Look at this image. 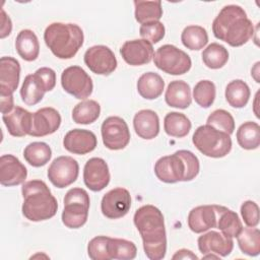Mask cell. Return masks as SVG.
<instances>
[{
  "label": "cell",
  "instance_id": "6da1fadb",
  "mask_svg": "<svg viewBox=\"0 0 260 260\" xmlns=\"http://www.w3.org/2000/svg\"><path fill=\"white\" fill-rule=\"evenodd\" d=\"M133 221L142 238L146 257L150 260L162 259L167 252V235L161 211L153 205H143L135 211Z\"/></svg>",
  "mask_w": 260,
  "mask_h": 260
},
{
  "label": "cell",
  "instance_id": "7a4b0ae2",
  "mask_svg": "<svg viewBox=\"0 0 260 260\" xmlns=\"http://www.w3.org/2000/svg\"><path fill=\"white\" fill-rule=\"evenodd\" d=\"M212 32L230 46L240 47L253 37L254 25L241 6L231 4L222 7L214 18Z\"/></svg>",
  "mask_w": 260,
  "mask_h": 260
},
{
  "label": "cell",
  "instance_id": "3957f363",
  "mask_svg": "<svg viewBox=\"0 0 260 260\" xmlns=\"http://www.w3.org/2000/svg\"><path fill=\"white\" fill-rule=\"evenodd\" d=\"M23 203L21 211L30 221H43L52 218L58 209V202L47 184L42 180H30L21 187Z\"/></svg>",
  "mask_w": 260,
  "mask_h": 260
},
{
  "label": "cell",
  "instance_id": "277c9868",
  "mask_svg": "<svg viewBox=\"0 0 260 260\" xmlns=\"http://www.w3.org/2000/svg\"><path fill=\"white\" fill-rule=\"evenodd\" d=\"M199 170L198 157L192 151L185 149L162 156L154 165L156 178L168 184L192 181L199 174Z\"/></svg>",
  "mask_w": 260,
  "mask_h": 260
},
{
  "label": "cell",
  "instance_id": "5b68a950",
  "mask_svg": "<svg viewBox=\"0 0 260 260\" xmlns=\"http://www.w3.org/2000/svg\"><path fill=\"white\" fill-rule=\"evenodd\" d=\"M83 31L75 23L53 22L44 32V41L59 59H71L83 45Z\"/></svg>",
  "mask_w": 260,
  "mask_h": 260
},
{
  "label": "cell",
  "instance_id": "8992f818",
  "mask_svg": "<svg viewBox=\"0 0 260 260\" xmlns=\"http://www.w3.org/2000/svg\"><path fill=\"white\" fill-rule=\"evenodd\" d=\"M192 142L201 153L213 158L223 157L232 149L231 135L207 124L201 125L195 130Z\"/></svg>",
  "mask_w": 260,
  "mask_h": 260
},
{
  "label": "cell",
  "instance_id": "52a82bcc",
  "mask_svg": "<svg viewBox=\"0 0 260 260\" xmlns=\"http://www.w3.org/2000/svg\"><path fill=\"white\" fill-rule=\"evenodd\" d=\"M56 85V73L52 68L42 67L35 73L25 76L21 88L20 96L27 106L40 103L47 91H51Z\"/></svg>",
  "mask_w": 260,
  "mask_h": 260
},
{
  "label": "cell",
  "instance_id": "ba28073f",
  "mask_svg": "<svg viewBox=\"0 0 260 260\" xmlns=\"http://www.w3.org/2000/svg\"><path fill=\"white\" fill-rule=\"evenodd\" d=\"M154 65L161 71L171 75L187 73L192 66L191 58L187 53L174 45H162L153 56Z\"/></svg>",
  "mask_w": 260,
  "mask_h": 260
},
{
  "label": "cell",
  "instance_id": "9c48e42d",
  "mask_svg": "<svg viewBox=\"0 0 260 260\" xmlns=\"http://www.w3.org/2000/svg\"><path fill=\"white\" fill-rule=\"evenodd\" d=\"M61 85L63 89L78 100L88 98L93 89L90 76L80 66H70L61 74Z\"/></svg>",
  "mask_w": 260,
  "mask_h": 260
},
{
  "label": "cell",
  "instance_id": "30bf717a",
  "mask_svg": "<svg viewBox=\"0 0 260 260\" xmlns=\"http://www.w3.org/2000/svg\"><path fill=\"white\" fill-rule=\"evenodd\" d=\"M101 133L104 145L111 150L125 148L130 141V131L124 119L111 116L104 120Z\"/></svg>",
  "mask_w": 260,
  "mask_h": 260
},
{
  "label": "cell",
  "instance_id": "8fae6325",
  "mask_svg": "<svg viewBox=\"0 0 260 260\" xmlns=\"http://www.w3.org/2000/svg\"><path fill=\"white\" fill-rule=\"evenodd\" d=\"M79 174V166L76 159L68 155L56 157L48 169V178L57 188H65L74 183Z\"/></svg>",
  "mask_w": 260,
  "mask_h": 260
},
{
  "label": "cell",
  "instance_id": "7c38bea8",
  "mask_svg": "<svg viewBox=\"0 0 260 260\" xmlns=\"http://www.w3.org/2000/svg\"><path fill=\"white\" fill-rule=\"evenodd\" d=\"M85 65L95 74L110 75L117 68V59L113 51L104 45L92 46L83 56Z\"/></svg>",
  "mask_w": 260,
  "mask_h": 260
},
{
  "label": "cell",
  "instance_id": "4fadbf2b",
  "mask_svg": "<svg viewBox=\"0 0 260 260\" xmlns=\"http://www.w3.org/2000/svg\"><path fill=\"white\" fill-rule=\"evenodd\" d=\"M131 207V196L127 189L118 187L107 192L101 202L102 213L110 218L117 219L125 216Z\"/></svg>",
  "mask_w": 260,
  "mask_h": 260
},
{
  "label": "cell",
  "instance_id": "5bb4252c",
  "mask_svg": "<svg viewBox=\"0 0 260 260\" xmlns=\"http://www.w3.org/2000/svg\"><path fill=\"white\" fill-rule=\"evenodd\" d=\"M110 179L109 167L103 158L91 157L86 161L83 169V181L89 190L102 191L108 186Z\"/></svg>",
  "mask_w": 260,
  "mask_h": 260
},
{
  "label": "cell",
  "instance_id": "9a60e30c",
  "mask_svg": "<svg viewBox=\"0 0 260 260\" xmlns=\"http://www.w3.org/2000/svg\"><path fill=\"white\" fill-rule=\"evenodd\" d=\"M61 125V116L59 112L51 107L38 110L31 116V128L29 135L34 137H43L56 132Z\"/></svg>",
  "mask_w": 260,
  "mask_h": 260
},
{
  "label": "cell",
  "instance_id": "2e32d148",
  "mask_svg": "<svg viewBox=\"0 0 260 260\" xmlns=\"http://www.w3.org/2000/svg\"><path fill=\"white\" fill-rule=\"evenodd\" d=\"M123 60L131 66L148 64L154 56L152 45L146 40H132L123 44L120 49Z\"/></svg>",
  "mask_w": 260,
  "mask_h": 260
},
{
  "label": "cell",
  "instance_id": "e0dca14e",
  "mask_svg": "<svg viewBox=\"0 0 260 260\" xmlns=\"http://www.w3.org/2000/svg\"><path fill=\"white\" fill-rule=\"evenodd\" d=\"M220 205H199L191 209L188 214V226L195 234L207 232L216 228Z\"/></svg>",
  "mask_w": 260,
  "mask_h": 260
},
{
  "label": "cell",
  "instance_id": "ac0fdd59",
  "mask_svg": "<svg viewBox=\"0 0 260 260\" xmlns=\"http://www.w3.org/2000/svg\"><path fill=\"white\" fill-rule=\"evenodd\" d=\"M27 170L24 165L12 154H3L0 157V183L6 187L24 183Z\"/></svg>",
  "mask_w": 260,
  "mask_h": 260
},
{
  "label": "cell",
  "instance_id": "d6986e66",
  "mask_svg": "<svg viewBox=\"0 0 260 260\" xmlns=\"http://www.w3.org/2000/svg\"><path fill=\"white\" fill-rule=\"evenodd\" d=\"M98 139L93 132L86 129H73L66 133L63 146L74 154H86L95 149Z\"/></svg>",
  "mask_w": 260,
  "mask_h": 260
},
{
  "label": "cell",
  "instance_id": "ffe728a7",
  "mask_svg": "<svg viewBox=\"0 0 260 260\" xmlns=\"http://www.w3.org/2000/svg\"><path fill=\"white\" fill-rule=\"evenodd\" d=\"M198 249L204 255L207 253H213L221 257L229 256L234 249L233 238L223 235L221 232L210 231L197 240Z\"/></svg>",
  "mask_w": 260,
  "mask_h": 260
},
{
  "label": "cell",
  "instance_id": "44dd1931",
  "mask_svg": "<svg viewBox=\"0 0 260 260\" xmlns=\"http://www.w3.org/2000/svg\"><path fill=\"white\" fill-rule=\"evenodd\" d=\"M20 78V64L10 56L0 59V95H12Z\"/></svg>",
  "mask_w": 260,
  "mask_h": 260
},
{
  "label": "cell",
  "instance_id": "7402d4cb",
  "mask_svg": "<svg viewBox=\"0 0 260 260\" xmlns=\"http://www.w3.org/2000/svg\"><path fill=\"white\" fill-rule=\"evenodd\" d=\"M32 114L21 107H14L9 113L2 115V120L10 135L14 137H23L29 135L31 128Z\"/></svg>",
  "mask_w": 260,
  "mask_h": 260
},
{
  "label": "cell",
  "instance_id": "603a6c76",
  "mask_svg": "<svg viewBox=\"0 0 260 260\" xmlns=\"http://www.w3.org/2000/svg\"><path fill=\"white\" fill-rule=\"evenodd\" d=\"M133 127L140 138L153 139L159 133V118L152 110H140L134 115Z\"/></svg>",
  "mask_w": 260,
  "mask_h": 260
},
{
  "label": "cell",
  "instance_id": "cb8c5ba5",
  "mask_svg": "<svg viewBox=\"0 0 260 260\" xmlns=\"http://www.w3.org/2000/svg\"><path fill=\"white\" fill-rule=\"evenodd\" d=\"M165 100L170 107L187 109L192 103L190 85L183 80L171 81L167 87Z\"/></svg>",
  "mask_w": 260,
  "mask_h": 260
},
{
  "label": "cell",
  "instance_id": "d4e9b609",
  "mask_svg": "<svg viewBox=\"0 0 260 260\" xmlns=\"http://www.w3.org/2000/svg\"><path fill=\"white\" fill-rule=\"evenodd\" d=\"M88 203L83 202H64L62 211V222L68 229H79L87 220Z\"/></svg>",
  "mask_w": 260,
  "mask_h": 260
},
{
  "label": "cell",
  "instance_id": "484cf974",
  "mask_svg": "<svg viewBox=\"0 0 260 260\" xmlns=\"http://www.w3.org/2000/svg\"><path fill=\"white\" fill-rule=\"evenodd\" d=\"M15 49L18 55L27 62L35 61L40 54L38 37L30 29H22L15 40Z\"/></svg>",
  "mask_w": 260,
  "mask_h": 260
},
{
  "label": "cell",
  "instance_id": "4316f807",
  "mask_svg": "<svg viewBox=\"0 0 260 260\" xmlns=\"http://www.w3.org/2000/svg\"><path fill=\"white\" fill-rule=\"evenodd\" d=\"M164 88L165 81L155 72H146L138 78L137 91L143 99L155 100L162 93Z\"/></svg>",
  "mask_w": 260,
  "mask_h": 260
},
{
  "label": "cell",
  "instance_id": "83f0119b",
  "mask_svg": "<svg viewBox=\"0 0 260 260\" xmlns=\"http://www.w3.org/2000/svg\"><path fill=\"white\" fill-rule=\"evenodd\" d=\"M192 124L189 118L183 113L171 112L168 113L164 119L165 132L172 137L183 138L191 130Z\"/></svg>",
  "mask_w": 260,
  "mask_h": 260
},
{
  "label": "cell",
  "instance_id": "f1b7e54d",
  "mask_svg": "<svg viewBox=\"0 0 260 260\" xmlns=\"http://www.w3.org/2000/svg\"><path fill=\"white\" fill-rule=\"evenodd\" d=\"M250 88L242 79H235L228 83L225 87V100L228 104L237 109L244 108L250 99Z\"/></svg>",
  "mask_w": 260,
  "mask_h": 260
},
{
  "label": "cell",
  "instance_id": "f546056e",
  "mask_svg": "<svg viewBox=\"0 0 260 260\" xmlns=\"http://www.w3.org/2000/svg\"><path fill=\"white\" fill-rule=\"evenodd\" d=\"M216 229L230 238H236L242 231L243 224L239 215L235 211L220 205Z\"/></svg>",
  "mask_w": 260,
  "mask_h": 260
},
{
  "label": "cell",
  "instance_id": "4dcf8cb0",
  "mask_svg": "<svg viewBox=\"0 0 260 260\" xmlns=\"http://www.w3.org/2000/svg\"><path fill=\"white\" fill-rule=\"evenodd\" d=\"M237 141L239 145L247 150H253L260 145V127L256 122L243 123L237 130Z\"/></svg>",
  "mask_w": 260,
  "mask_h": 260
},
{
  "label": "cell",
  "instance_id": "1f68e13d",
  "mask_svg": "<svg viewBox=\"0 0 260 260\" xmlns=\"http://www.w3.org/2000/svg\"><path fill=\"white\" fill-rule=\"evenodd\" d=\"M101 114V106L93 100H84L78 103L72 111V119L76 124L88 125L93 123Z\"/></svg>",
  "mask_w": 260,
  "mask_h": 260
},
{
  "label": "cell",
  "instance_id": "d6a6232c",
  "mask_svg": "<svg viewBox=\"0 0 260 260\" xmlns=\"http://www.w3.org/2000/svg\"><path fill=\"white\" fill-rule=\"evenodd\" d=\"M52 156L51 147L45 142H31L23 150V157L30 166L40 168L45 166Z\"/></svg>",
  "mask_w": 260,
  "mask_h": 260
},
{
  "label": "cell",
  "instance_id": "836d02e7",
  "mask_svg": "<svg viewBox=\"0 0 260 260\" xmlns=\"http://www.w3.org/2000/svg\"><path fill=\"white\" fill-rule=\"evenodd\" d=\"M241 251L249 256H257L260 253V231L255 226L243 228L236 237Z\"/></svg>",
  "mask_w": 260,
  "mask_h": 260
},
{
  "label": "cell",
  "instance_id": "e575fe53",
  "mask_svg": "<svg viewBox=\"0 0 260 260\" xmlns=\"http://www.w3.org/2000/svg\"><path fill=\"white\" fill-rule=\"evenodd\" d=\"M135 19L139 23L158 21L162 16L160 1H134Z\"/></svg>",
  "mask_w": 260,
  "mask_h": 260
},
{
  "label": "cell",
  "instance_id": "d590c367",
  "mask_svg": "<svg viewBox=\"0 0 260 260\" xmlns=\"http://www.w3.org/2000/svg\"><path fill=\"white\" fill-rule=\"evenodd\" d=\"M182 44L189 50H201L208 43V35L204 27L200 25H188L181 35Z\"/></svg>",
  "mask_w": 260,
  "mask_h": 260
},
{
  "label": "cell",
  "instance_id": "8d00e7d4",
  "mask_svg": "<svg viewBox=\"0 0 260 260\" xmlns=\"http://www.w3.org/2000/svg\"><path fill=\"white\" fill-rule=\"evenodd\" d=\"M202 61L210 69L223 67L229 60L228 50L217 43H211L202 52Z\"/></svg>",
  "mask_w": 260,
  "mask_h": 260
},
{
  "label": "cell",
  "instance_id": "74e56055",
  "mask_svg": "<svg viewBox=\"0 0 260 260\" xmlns=\"http://www.w3.org/2000/svg\"><path fill=\"white\" fill-rule=\"evenodd\" d=\"M108 250L111 259L132 260L136 257L137 248L131 241L118 238H110Z\"/></svg>",
  "mask_w": 260,
  "mask_h": 260
},
{
  "label": "cell",
  "instance_id": "f35d334b",
  "mask_svg": "<svg viewBox=\"0 0 260 260\" xmlns=\"http://www.w3.org/2000/svg\"><path fill=\"white\" fill-rule=\"evenodd\" d=\"M216 95V88L210 80H200L193 88V99L201 108H209Z\"/></svg>",
  "mask_w": 260,
  "mask_h": 260
},
{
  "label": "cell",
  "instance_id": "ab89813d",
  "mask_svg": "<svg viewBox=\"0 0 260 260\" xmlns=\"http://www.w3.org/2000/svg\"><path fill=\"white\" fill-rule=\"evenodd\" d=\"M206 124L229 135L233 134L235 130V120L233 116L231 115V113L222 109L213 111L208 116Z\"/></svg>",
  "mask_w": 260,
  "mask_h": 260
},
{
  "label": "cell",
  "instance_id": "60d3db41",
  "mask_svg": "<svg viewBox=\"0 0 260 260\" xmlns=\"http://www.w3.org/2000/svg\"><path fill=\"white\" fill-rule=\"evenodd\" d=\"M110 237L98 236L91 239L87 245V254L92 260H110L108 243Z\"/></svg>",
  "mask_w": 260,
  "mask_h": 260
},
{
  "label": "cell",
  "instance_id": "b9f144b4",
  "mask_svg": "<svg viewBox=\"0 0 260 260\" xmlns=\"http://www.w3.org/2000/svg\"><path fill=\"white\" fill-rule=\"evenodd\" d=\"M166 28L160 21H149L142 23L139 28V34L143 40H146L151 45L161 41L165 37Z\"/></svg>",
  "mask_w": 260,
  "mask_h": 260
},
{
  "label": "cell",
  "instance_id": "7bdbcfd3",
  "mask_svg": "<svg viewBox=\"0 0 260 260\" xmlns=\"http://www.w3.org/2000/svg\"><path fill=\"white\" fill-rule=\"evenodd\" d=\"M241 215L247 226H257L259 223V207L256 202L247 200L241 205Z\"/></svg>",
  "mask_w": 260,
  "mask_h": 260
},
{
  "label": "cell",
  "instance_id": "ee69618b",
  "mask_svg": "<svg viewBox=\"0 0 260 260\" xmlns=\"http://www.w3.org/2000/svg\"><path fill=\"white\" fill-rule=\"evenodd\" d=\"M1 39L9 36L12 29V23L10 17L5 13L4 9H1Z\"/></svg>",
  "mask_w": 260,
  "mask_h": 260
},
{
  "label": "cell",
  "instance_id": "f6af8a7d",
  "mask_svg": "<svg viewBox=\"0 0 260 260\" xmlns=\"http://www.w3.org/2000/svg\"><path fill=\"white\" fill-rule=\"evenodd\" d=\"M0 105H1V113L6 114L13 110V95H0Z\"/></svg>",
  "mask_w": 260,
  "mask_h": 260
},
{
  "label": "cell",
  "instance_id": "bcb514c9",
  "mask_svg": "<svg viewBox=\"0 0 260 260\" xmlns=\"http://www.w3.org/2000/svg\"><path fill=\"white\" fill-rule=\"evenodd\" d=\"M174 260L175 259H198V257L190 250L187 249H181L178 250L172 257Z\"/></svg>",
  "mask_w": 260,
  "mask_h": 260
}]
</instances>
